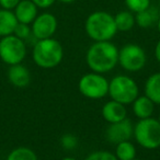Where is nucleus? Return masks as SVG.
Here are the masks:
<instances>
[{"label": "nucleus", "mask_w": 160, "mask_h": 160, "mask_svg": "<svg viewBox=\"0 0 160 160\" xmlns=\"http://www.w3.org/2000/svg\"><path fill=\"white\" fill-rule=\"evenodd\" d=\"M135 139L146 149H157L160 147V123L152 118H142L134 127Z\"/></svg>", "instance_id": "5"}, {"label": "nucleus", "mask_w": 160, "mask_h": 160, "mask_svg": "<svg viewBox=\"0 0 160 160\" xmlns=\"http://www.w3.org/2000/svg\"><path fill=\"white\" fill-rule=\"evenodd\" d=\"M59 1L62 3H71V2H73L75 0H59Z\"/></svg>", "instance_id": "28"}, {"label": "nucleus", "mask_w": 160, "mask_h": 160, "mask_svg": "<svg viewBox=\"0 0 160 160\" xmlns=\"http://www.w3.org/2000/svg\"><path fill=\"white\" fill-rule=\"evenodd\" d=\"M60 144H62V148L67 149V150H70V149H73L77 147L78 140H77V138L73 135H71V134H66V135L62 136V139H60Z\"/></svg>", "instance_id": "24"}, {"label": "nucleus", "mask_w": 160, "mask_h": 160, "mask_svg": "<svg viewBox=\"0 0 160 160\" xmlns=\"http://www.w3.org/2000/svg\"><path fill=\"white\" fill-rule=\"evenodd\" d=\"M18 23L14 12L6 9L0 10V36L3 38L13 34Z\"/></svg>", "instance_id": "15"}, {"label": "nucleus", "mask_w": 160, "mask_h": 160, "mask_svg": "<svg viewBox=\"0 0 160 160\" xmlns=\"http://www.w3.org/2000/svg\"><path fill=\"white\" fill-rule=\"evenodd\" d=\"M85 160H118L116 156L107 150H98L91 152Z\"/></svg>", "instance_id": "22"}, {"label": "nucleus", "mask_w": 160, "mask_h": 160, "mask_svg": "<svg viewBox=\"0 0 160 160\" xmlns=\"http://www.w3.org/2000/svg\"><path fill=\"white\" fill-rule=\"evenodd\" d=\"M86 62L93 72H109L118 62V49L110 41L96 42L88 49Z\"/></svg>", "instance_id": "1"}, {"label": "nucleus", "mask_w": 160, "mask_h": 160, "mask_svg": "<svg viewBox=\"0 0 160 160\" xmlns=\"http://www.w3.org/2000/svg\"><path fill=\"white\" fill-rule=\"evenodd\" d=\"M118 64L127 71H139L146 64V53L137 44H126L118 51Z\"/></svg>", "instance_id": "8"}, {"label": "nucleus", "mask_w": 160, "mask_h": 160, "mask_svg": "<svg viewBox=\"0 0 160 160\" xmlns=\"http://www.w3.org/2000/svg\"><path fill=\"white\" fill-rule=\"evenodd\" d=\"M35 6L38 8H42V9H46V8H49L51 6L54 5L56 0H32Z\"/></svg>", "instance_id": "26"}, {"label": "nucleus", "mask_w": 160, "mask_h": 160, "mask_svg": "<svg viewBox=\"0 0 160 160\" xmlns=\"http://www.w3.org/2000/svg\"><path fill=\"white\" fill-rule=\"evenodd\" d=\"M80 93L89 99H101L109 93V81L101 73H87L78 83Z\"/></svg>", "instance_id": "6"}, {"label": "nucleus", "mask_w": 160, "mask_h": 160, "mask_svg": "<svg viewBox=\"0 0 160 160\" xmlns=\"http://www.w3.org/2000/svg\"><path fill=\"white\" fill-rule=\"evenodd\" d=\"M133 160H142V159H136V158H134V159Z\"/></svg>", "instance_id": "32"}, {"label": "nucleus", "mask_w": 160, "mask_h": 160, "mask_svg": "<svg viewBox=\"0 0 160 160\" xmlns=\"http://www.w3.org/2000/svg\"><path fill=\"white\" fill-rule=\"evenodd\" d=\"M134 134V126L129 118H124L120 122L112 123L105 131V138L112 144L129 140Z\"/></svg>", "instance_id": "10"}, {"label": "nucleus", "mask_w": 160, "mask_h": 160, "mask_svg": "<svg viewBox=\"0 0 160 160\" xmlns=\"http://www.w3.org/2000/svg\"><path fill=\"white\" fill-rule=\"evenodd\" d=\"M86 32L96 42L112 40L118 32L114 17L105 11L93 12L86 20Z\"/></svg>", "instance_id": "2"}, {"label": "nucleus", "mask_w": 160, "mask_h": 160, "mask_svg": "<svg viewBox=\"0 0 160 160\" xmlns=\"http://www.w3.org/2000/svg\"><path fill=\"white\" fill-rule=\"evenodd\" d=\"M155 109V103L146 96L137 97L133 102V112L139 120L151 118Z\"/></svg>", "instance_id": "14"}, {"label": "nucleus", "mask_w": 160, "mask_h": 160, "mask_svg": "<svg viewBox=\"0 0 160 160\" xmlns=\"http://www.w3.org/2000/svg\"><path fill=\"white\" fill-rule=\"evenodd\" d=\"M13 34L17 36V38L24 41L30 38V35L32 34V30L30 29L29 24H24V23L19 22L18 24H17L16 29H14Z\"/></svg>", "instance_id": "23"}, {"label": "nucleus", "mask_w": 160, "mask_h": 160, "mask_svg": "<svg viewBox=\"0 0 160 160\" xmlns=\"http://www.w3.org/2000/svg\"><path fill=\"white\" fill-rule=\"evenodd\" d=\"M145 96L153 103L160 104V72L152 73L145 83Z\"/></svg>", "instance_id": "16"}, {"label": "nucleus", "mask_w": 160, "mask_h": 160, "mask_svg": "<svg viewBox=\"0 0 160 160\" xmlns=\"http://www.w3.org/2000/svg\"><path fill=\"white\" fill-rule=\"evenodd\" d=\"M127 8L132 12H140L150 7V0H125Z\"/></svg>", "instance_id": "21"}, {"label": "nucleus", "mask_w": 160, "mask_h": 160, "mask_svg": "<svg viewBox=\"0 0 160 160\" xmlns=\"http://www.w3.org/2000/svg\"><path fill=\"white\" fill-rule=\"evenodd\" d=\"M158 121H159V123H160V114H159V118H158Z\"/></svg>", "instance_id": "31"}, {"label": "nucleus", "mask_w": 160, "mask_h": 160, "mask_svg": "<svg viewBox=\"0 0 160 160\" xmlns=\"http://www.w3.org/2000/svg\"><path fill=\"white\" fill-rule=\"evenodd\" d=\"M159 17L160 16L158 13V10L155 7H149L136 13L135 22L137 23L138 27L142 28V29H147V28L152 27L155 23H157Z\"/></svg>", "instance_id": "17"}, {"label": "nucleus", "mask_w": 160, "mask_h": 160, "mask_svg": "<svg viewBox=\"0 0 160 160\" xmlns=\"http://www.w3.org/2000/svg\"><path fill=\"white\" fill-rule=\"evenodd\" d=\"M20 1L21 0H0V6L2 7V9L12 10L18 6Z\"/></svg>", "instance_id": "25"}, {"label": "nucleus", "mask_w": 160, "mask_h": 160, "mask_svg": "<svg viewBox=\"0 0 160 160\" xmlns=\"http://www.w3.org/2000/svg\"><path fill=\"white\" fill-rule=\"evenodd\" d=\"M157 28H158V31L160 32V17H159V19H158V21H157Z\"/></svg>", "instance_id": "29"}, {"label": "nucleus", "mask_w": 160, "mask_h": 160, "mask_svg": "<svg viewBox=\"0 0 160 160\" xmlns=\"http://www.w3.org/2000/svg\"><path fill=\"white\" fill-rule=\"evenodd\" d=\"M8 78L12 85L19 88L27 87L31 81V75H30L29 69L20 64L12 65L10 67L8 71Z\"/></svg>", "instance_id": "13"}, {"label": "nucleus", "mask_w": 160, "mask_h": 160, "mask_svg": "<svg viewBox=\"0 0 160 160\" xmlns=\"http://www.w3.org/2000/svg\"><path fill=\"white\" fill-rule=\"evenodd\" d=\"M115 25L118 31L127 32L132 30L135 25V17L129 11H121L114 17Z\"/></svg>", "instance_id": "18"}, {"label": "nucleus", "mask_w": 160, "mask_h": 160, "mask_svg": "<svg viewBox=\"0 0 160 160\" xmlns=\"http://www.w3.org/2000/svg\"><path fill=\"white\" fill-rule=\"evenodd\" d=\"M127 110L124 104L112 100L107 102L102 108V116L108 123L120 122V121L126 118Z\"/></svg>", "instance_id": "11"}, {"label": "nucleus", "mask_w": 160, "mask_h": 160, "mask_svg": "<svg viewBox=\"0 0 160 160\" xmlns=\"http://www.w3.org/2000/svg\"><path fill=\"white\" fill-rule=\"evenodd\" d=\"M155 56L158 62H160V40L158 41L157 45H156V47H155Z\"/></svg>", "instance_id": "27"}, {"label": "nucleus", "mask_w": 160, "mask_h": 160, "mask_svg": "<svg viewBox=\"0 0 160 160\" xmlns=\"http://www.w3.org/2000/svg\"><path fill=\"white\" fill-rule=\"evenodd\" d=\"M27 55V47L23 40L16 35L3 36L0 41V58L8 65L20 64Z\"/></svg>", "instance_id": "7"}, {"label": "nucleus", "mask_w": 160, "mask_h": 160, "mask_svg": "<svg viewBox=\"0 0 160 160\" xmlns=\"http://www.w3.org/2000/svg\"><path fill=\"white\" fill-rule=\"evenodd\" d=\"M32 23V34L38 41L52 38L57 30V19L47 12L38 16Z\"/></svg>", "instance_id": "9"}, {"label": "nucleus", "mask_w": 160, "mask_h": 160, "mask_svg": "<svg viewBox=\"0 0 160 160\" xmlns=\"http://www.w3.org/2000/svg\"><path fill=\"white\" fill-rule=\"evenodd\" d=\"M139 89L133 78L120 75L109 82V93L112 100L122 104H131L138 97Z\"/></svg>", "instance_id": "4"}, {"label": "nucleus", "mask_w": 160, "mask_h": 160, "mask_svg": "<svg viewBox=\"0 0 160 160\" xmlns=\"http://www.w3.org/2000/svg\"><path fill=\"white\" fill-rule=\"evenodd\" d=\"M14 9L16 18L20 23L30 24L38 17V7L32 0H21Z\"/></svg>", "instance_id": "12"}, {"label": "nucleus", "mask_w": 160, "mask_h": 160, "mask_svg": "<svg viewBox=\"0 0 160 160\" xmlns=\"http://www.w3.org/2000/svg\"><path fill=\"white\" fill-rule=\"evenodd\" d=\"M64 57V49L54 38L38 40L33 47V60L38 67L51 69L58 66Z\"/></svg>", "instance_id": "3"}, {"label": "nucleus", "mask_w": 160, "mask_h": 160, "mask_svg": "<svg viewBox=\"0 0 160 160\" xmlns=\"http://www.w3.org/2000/svg\"><path fill=\"white\" fill-rule=\"evenodd\" d=\"M62 160H77V159H75V158H72V157H66V158H64V159H62Z\"/></svg>", "instance_id": "30"}, {"label": "nucleus", "mask_w": 160, "mask_h": 160, "mask_svg": "<svg viewBox=\"0 0 160 160\" xmlns=\"http://www.w3.org/2000/svg\"><path fill=\"white\" fill-rule=\"evenodd\" d=\"M159 5H160V1H159Z\"/></svg>", "instance_id": "33"}, {"label": "nucleus", "mask_w": 160, "mask_h": 160, "mask_svg": "<svg viewBox=\"0 0 160 160\" xmlns=\"http://www.w3.org/2000/svg\"><path fill=\"white\" fill-rule=\"evenodd\" d=\"M7 160H38V156L32 149L27 147H19L9 153Z\"/></svg>", "instance_id": "20"}, {"label": "nucleus", "mask_w": 160, "mask_h": 160, "mask_svg": "<svg viewBox=\"0 0 160 160\" xmlns=\"http://www.w3.org/2000/svg\"><path fill=\"white\" fill-rule=\"evenodd\" d=\"M115 156L118 160H133L136 157V148L129 140L118 142L116 146Z\"/></svg>", "instance_id": "19"}]
</instances>
